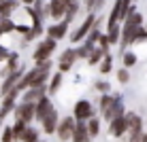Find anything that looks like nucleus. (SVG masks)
Returning a JSON list of instances; mask_svg holds the SVG:
<instances>
[{
    "mask_svg": "<svg viewBox=\"0 0 147 142\" xmlns=\"http://www.w3.org/2000/svg\"><path fill=\"white\" fill-rule=\"evenodd\" d=\"M55 51V40L51 38H45L40 40V43L36 45V49H34V64H43V62H49L51 59V55Z\"/></svg>",
    "mask_w": 147,
    "mask_h": 142,
    "instance_id": "obj_1",
    "label": "nucleus"
},
{
    "mask_svg": "<svg viewBox=\"0 0 147 142\" xmlns=\"http://www.w3.org/2000/svg\"><path fill=\"white\" fill-rule=\"evenodd\" d=\"M73 129H75V119H73V117H64V119H60L58 127H55V134H58L60 142H68L70 136H73Z\"/></svg>",
    "mask_w": 147,
    "mask_h": 142,
    "instance_id": "obj_2",
    "label": "nucleus"
},
{
    "mask_svg": "<svg viewBox=\"0 0 147 142\" xmlns=\"http://www.w3.org/2000/svg\"><path fill=\"white\" fill-rule=\"evenodd\" d=\"M13 113H15V121H22V123L30 125L34 121V104H24V102L15 104Z\"/></svg>",
    "mask_w": 147,
    "mask_h": 142,
    "instance_id": "obj_3",
    "label": "nucleus"
},
{
    "mask_svg": "<svg viewBox=\"0 0 147 142\" xmlns=\"http://www.w3.org/2000/svg\"><path fill=\"white\" fill-rule=\"evenodd\" d=\"M94 28H96V15H94V13H90V15H88V19H85V21L77 28V32L73 34V38H70V40H73V43H79V40H83V38L88 36V34L92 32Z\"/></svg>",
    "mask_w": 147,
    "mask_h": 142,
    "instance_id": "obj_4",
    "label": "nucleus"
},
{
    "mask_svg": "<svg viewBox=\"0 0 147 142\" xmlns=\"http://www.w3.org/2000/svg\"><path fill=\"white\" fill-rule=\"evenodd\" d=\"M92 113L94 110H92L90 100H79L73 108V119L75 121H88V119H92Z\"/></svg>",
    "mask_w": 147,
    "mask_h": 142,
    "instance_id": "obj_5",
    "label": "nucleus"
},
{
    "mask_svg": "<svg viewBox=\"0 0 147 142\" xmlns=\"http://www.w3.org/2000/svg\"><path fill=\"white\" fill-rule=\"evenodd\" d=\"M22 70H15V72H11V74H7V77H4L2 79V85H0V98H4V95H7L9 93V91H11L13 87H15V85H17V81L19 79H22Z\"/></svg>",
    "mask_w": 147,
    "mask_h": 142,
    "instance_id": "obj_6",
    "label": "nucleus"
},
{
    "mask_svg": "<svg viewBox=\"0 0 147 142\" xmlns=\"http://www.w3.org/2000/svg\"><path fill=\"white\" fill-rule=\"evenodd\" d=\"M51 110H53V106H51V100H49L47 95H45V98H40L38 102L34 104V119H36L38 123H40V121H43L45 117H47L49 113H51Z\"/></svg>",
    "mask_w": 147,
    "mask_h": 142,
    "instance_id": "obj_7",
    "label": "nucleus"
},
{
    "mask_svg": "<svg viewBox=\"0 0 147 142\" xmlns=\"http://www.w3.org/2000/svg\"><path fill=\"white\" fill-rule=\"evenodd\" d=\"M45 91H47L45 85H40V87H28L24 91V104H36L40 98H45Z\"/></svg>",
    "mask_w": 147,
    "mask_h": 142,
    "instance_id": "obj_8",
    "label": "nucleus"
},
{
    "mask_svg": "<svg viewBox=\"0 0 147 142\" xmlns=\"http://www.w3.org/2000/svg\"><path fill=\"white\" fill-rule=\"evenodd\" d=\"M58 121H60V115H58V110H51V113H49L47 117H45L43 121H40V123H43V131L47 136H51V134H55V127H58Z\"/></svg>",
    "mask_w": 147,
    "mask_h": 142,
    "instance_id": "obj_9",
    "label": "nucleus"
},
{
    "mask_svg": "<svg viewBox=\"0 0 147 142\" xmlns=\"http://www.w3.org/2000/svg\"><path fill=\"white\" fill-rule=\"evenodd\" d=\"M15 100H17V93L11 89L7 95H4V100H2V106H0V121L4 119L9 113H13V108H15Z\"/></svg>",
    "mask_w": 147,
    "mask_h": 142,
    "instance_id": "obj_10",
    "label": "nucleus"
},
{
    "mask_svg": "<svg viewBox=\"0 0 147 142\" xmlns=\"http://www.w3.org/2000/svg\"><path fill=\"white\" fill-rule=\"evenodd\" d=\"M70 142H90L88 129H85V121H75V129L70 136Z\"/></svg>",
    "mask_w": 147,
    "mask_h": 142,
    "instance_id": "obj_11",
    "label": "nucleus"
},
{
    "mask_svg": "<svg viewBox=\"0 0 147 142\" xmlns=\"http://www.w3.org/2000/svg\"><path fill=\"white\" fill-rule=\"evenodd\" d=\"M109 131L115 136V138H121V136L128 131V123H126V119H124V117L113 119V121H111V125H109Z\"/></svg>",
    "mask_w": 147,
    "mask_h": 142,
    "instance_id": "obj_12",
    "label": "nucleus"
},
{
    "mask_svg": "<svg viewBox=\"0 0 147 142\" xmlns=\"http://www.w3.org/2000/svg\"><path fill=\"white\" fill-rule=\"evenodd\" d=\"M66 30H68V23L66 21H60V23H55V26H49L47 28V36L51 40L64 38V36H66Z\"/></svg>",
    "mask_w": 147,
    "mask_h": 142,
    "instance_id": "obj_13",
    "label": "nucleus"
},
{
    "mask_svg": "<svg viewBox=\"0 0 147 142\" xmlns=\"http://www.w3.org/2000/svg\"><path fill=\"white\" fill-rule=\"evenodd\" d=\"M64 11H66V2H64V0H51V2H49V15H51L53 19H62Z\"/></svg>",
    "mask_w": 147,
    "mask_h": 142,
    "instance_id": "obj_14",
    "label": "nucleus"
},
{
    "mask_svg": "<svg viewBox=\"0 0 147 142\" xmlns=\"http://www.w3.org/2000/svg\"><path fill=\"white\" fill-rule=\"evenodd\" d=\"M66 2V11H64V21L70 26V21L75 19V15H77V11H79V2L77 0H64Z\"/></svg>",
    "mask_w": 147,
    "mask_h": 142,
    "instance_id": "obj_15",
    "label": "nucleus"
},
{
    "mask_svg": "<svg viewBox=\"0 0 147 142\" xmlns=\"http://www.w3.org/2000/svg\"><path fill=\"white\" fill-rule=\"evenodd\" d=\"M19 2H15V0H7V2H0V19H9V15H11L15 9H17Z\"/></svg>",
    "mask_w": 147,
    "mask_h": 142,
    "instance_id": "obj_16",
    "label": "nucleus"
},
{
    "mask_svg": "<svg viewBox=\"0 0 147 142\" xmlns=\"http://www.w3.org/2000/svg\"><path fill=\"white\" fill-rule=\"evenodd\" d=\"M28 125L26 123H22V121H15V123L11 125V134H13V142H19L22 140V136H24V131H26Z\"/></svg>",
    "mask_w": 147,
    "mask_h": 142,
    "instance_id": "obj_17",
    "label": "nucleus"
},
{
    "mask_svg": "<svg viewBox=\"0 0 147 142\" xmlns=\"http://www.w3.org/2000/svg\"><path fill=\"white\" fill-rule=\"evenodd\" d=\"M85 129H88L90 140L96 138V136H98V131H100V121H98V119H88V123H85Z\"/></svg>",
    "mask_w": 147,
    "mask_h": 142,
    "instance_id": "obj_18",
    "label": "nucleus"
},
{
    "mask_svg": "<svg viewBox=\"0 0 147 142\" xmlns=\"http://www.w3.org/2000/svg\"><path fill=\"white\" fill-rule=\"evenodd\" d=\"M22 142H38V129L28 125L26 131H24V136H22Z\"/></svg>",
    "mask_w": 147,
    "mask_h": 142,
    "instance_id": "obj_19",
    "label": "nucleus"
},
{
    "mask_svg": "<svg viewBox=\"0 0 147 142\" xmlns=\"http://www.w3.org/2000/svg\"><path fill=\"white\" fill-rule=\"evenodd\" d=\"M113 102H115V98H111V95L105 93L102 98H100V102H98V106H100V113H102V115H107L109 110H111V106H113Z\"/></svg>",
    "mask_w": 147,
    "mask_h": 142,
    "instance_id": "obj_20",
    "label": "nucleus"
},
{
    "mask_svg": "<svg viewBox=\"0 0 147 142\" xmlns=\"http://www.w3.org/2000/svg\"><path fill=\"white\" fill-rule=\"evenodd\" d=\"M75 59H77V53H75V49H66V51H64L62 55H60V62L70 64V66L75 64Z\"/></svg>",
    "mask_w": 147,
    "mask_h": 142,
    "instance_id": "obj_21",
    "label": "nucleus"
},
{
    "mask_svg": "<svg viewBox=\"0 0 147 142\" xmlns=\"http://www.w3.org/2000/svg\"><path fill=\"white\" fill-rule=\"evenodd\" d=\"M105 55H107V53H105L102 49H92V53H90V59H88V62H90V64H98V62H102Z\"/></svg>",
    "mask_w": 147,
    "mask_h": 142,
    "instance_id": "obj_22",
    "label": "nucleus"
},
{
    "mask_svg": "<svg viewBox=\"0 0 147 142\" xmlns=\"http://www.w3.org/2000/svg\"><path fill=\"white\" fill-rule=\"evenodd\" d=\"M121 62H124V68L128 70L130 66H134V64H136V55H134V53H130V51H126L124 55H121Z\"/></svg>",
    "mask_w": 147,
    "mask_h": 142,
    "instance_id": "obj_23",
    "label": "nucleus"
},
{
    "mask_svg": "<svg viewBox=\"0 0 147 142\" xmlns=\"http://www.w3.org/2000/svg\"><path fill=\"white\" fill-rule=\"evenodd\" d=\"M60 83H62V74H60V72H55V74H53V79L49 81V87H47V91L55 93V91H58V87H60Z\"/></svg>",
    "mask_w": 147,
    "mask_h": 142,
    "instance_id": "obj_24",
    "label": "nucleus"
},
{
    "mask_svg": "<svg viewBox=\"0 0 147 142\" xmlns=\"http://www.w3.org/2000/svg\"><path fill=\"white\" fill-rule=\"evenodd\" d=\"M109 40V45L111 43H119V26H113V28H109V34H105Z\"/></svg>",
    "mask_w": 147,
    "mask_h": 142,
    "instance_id": "obj_25",
    "label": "nucleus"
},
{
    "mask_svg": "<svg viewBox=\"0 0 147 142\" xmlns=\"http://www.w3.org/2000/svg\"><path fill=\"white\" fill-rule=\"evenodd\" d=\"M132 134H130V140L128 142H141V138H143V123L141 125H136L134 129H130Z\"/></svg>",
    "mask_w": 147,
    "mask_h": 142,
    "instance_id": "obj_26",
    "label": "nucleus"
},
{
    "mask_svg": "<svg viewBox=\"0 0 147 142\" xmlns=\"http://www.w3.org/2000/svg\"><path fill=\"white\" fill-rule=\"evenodd\" d=\"M111 62H113V59H111V55L107 53L102 57V62H100V72H102V74H107L109 70H111Z\"/></svg>",
    "mask_w": 147,
    "mask_h": 142,
    "instance_id": "obj_27",
    "label": "nucleus"
},
{
    "mask_svg": "<svg viewBox=\"0 0 147 142\" xmlns=\"http://www.w3.org/2000/svg\"><path fill=\"white\" fill-rule=\"evenodd\" d=\"M11 30H15V26H13V21H11V19H0V34L11 32Z\"/></svg>",
    "mask_w": 147,
    "mask_h": 142,
    "instance_id": "obj_28",
    "label": "nucleus"
},
{
    "mask_svg": "<svg viewBox=\"0 0 147 142\" xmlns=\"http://www.w3.org/2000/svg\"><path fill=\"white\" fill-rule=\"evenodd\" d=\"M75 53H77V57H83V59H88V55L92 53V47H88V45H83V47H81V49H77V51H75Z\"/></svg>",
    "mask_w": 147,
    "mask_h": 142,
    "instance_id": "obj_29",
    "label": "nucleus"
},
{
    "mask_svg": "<svg viewBox=\"0 0 147 142\" xmlns=\"http://www.w3.org/2000/svg\"><path fill=\"white\" fill-rule=\"evenodd\" d=\"M143 38H147V32H145V30H143V28L139 26V28L134 30V36H132V43H136V40H143Z\"/></svg>",
    "mask_w": 147,
    "mask_h": 142,
    "instance_id": "obj_30",
    "label": "nucleus"
},
{
    "mask_svg": "<svg viewBox=\"0 0 147 142\" xmlns=\"http://www.w3.org/2000/svg\"><path fill=\"white\" fill-rule=\"evenodd\" d=\"M117 81H119V83H128V81H130V74H128V70H126V68L117 70Z\"/></svg>",
    "mask_w": 147,
    "mask_h": 142,
    "instance_id": "obj_31",
    "label": "nucleus"
},
{
    "mask_svg": "<svg viewBox=\"0 0 147 142\" xmlns=\"http://www.w3.org/2000/svg\"><path fill=\"white\" fill-rule=\"evenodd\" d=\"M94 87H96V89H98V91H102V93H107V91L111 89V87H109V83H107V81H98V83H96V85H94Z\"/></svg>",
    "mask_w": 147,
    "mask_h": 142,
    "instance_id": "obj_32",
    "label": "nucleus"
},
{
    "mask_svg": "<svg viewBox=\"0 0 147 142\" xmlns=\"http://www.w3.org/2000/svg\"><path fill=\"white\" fill-rule=\"evenodd\" d=\"M98 43H100V49L107 53V49H109V40H107V36H105V34H100V36H98Z\"/></svg>",
    "mask_w": 147,
    "mask_h": 142,
    "instance_id": "obj_33",
    "label": "nucleus"
},
{
    "mask_svg": "<svg viewBox=\"0 0 147 142\" xmlns=\"http://www.w3.org/2000/svg\"><path fill=\"white\" fill-rule=\"evenodd\" d=\"M2 142H13V134H11V127H4V131H2Z\"/></svg>",
    "mask_w": 147,
    "mask_h": 142,
    "instance_id": "obj_34",
    "label": "nucleus"
},
{
    "mask_svg": "<svg viewBox=\"0 0 147 142\" xmlns=\"http://www.w3.org/2000/svg\"><path fill=\"white\" fill-rule=\"evenodd\" d=\"M70 68H73L70 64H64V62H60V74H62V72H68Z\"/></svg>",
    "mask_w": 147,
    "mask_h": 142,
    "instance_id": "obj_35",
    "label": "nucleus"
},
{
    "mask_svg": "<svg viewBox=\"0 0 147 142\" xmlns=\"http://www.w3.org/2000/svg\"><path fill=\"white\" fill-rule=\"evenodd\" d=\"M7 57H9V51H7V49H2V47H0V62H4Z\"/></svg>",
    "mask_w": 147,
    "mask_h": 142,
    "instance_id": "obj_36",
    "label": "nucleus"
},
{
    "mask_svg": "<svg viewBox=\"0 0 147 142\" xmlns=\"http://www.w3.org/2000/svg\"><path fill=\"white\" fill-rule=\"evenodd\" d=\"M22 2H24V4H32L34 0H22Z\"/></svg>",
    "mask_w": 147,
    "mask_h": 142,
    "instance_id": "obj_37",
    "label": "nucleus"
},
{
    "mask_svg": "<svg viewBox=\"0 0 147 142\" xmlns=\"http://www.w3.org/2000/svg\"><path fill=\"white\" fill-rule=\"evenodd\" d=\"M141 142H147V134H143V138H141Z\"/></svg>",
    "mask_w": 147,
    "mask_h": 142,
    "instance_id": "obj_38",
    "label": "nucleus"
}]
</instances>
